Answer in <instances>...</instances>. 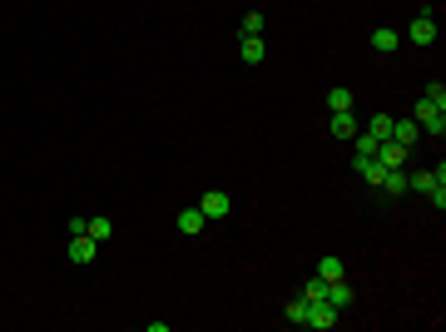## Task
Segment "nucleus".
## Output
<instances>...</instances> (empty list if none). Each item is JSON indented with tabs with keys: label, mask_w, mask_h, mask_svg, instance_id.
Instances as JSON below:
<instances>
[{
	"label": "nucleus",
	"mask_w": 446,
	"mask_h": 332,
	"mask_svg": "<svg viewBox=\"0 0 446 332\" xmlns=\"http://www.w3.org/2000/svg\"><path fill=\"white\" fill-rule=\"evenodd\" d=\"M426 199H431L436 208H446V164H436V174H431V189H426Z\"/></svg>",
	"instance_id": "15"
},
{
	"label": "nucleus",
	"mask_w": 446,
	"mask_h": 332,
	"mask_svg": "<svg viewBox=\"0 0 446 332\" xmlns=\"http://www.w3.org/2000/svg\"><path fill=\"white\" fill-rule=\"evenodd\" d=\"M94 253H99V243H94L89 233H75V238H70V263L85 268V263H94Z\"/></svg>",
	"instance_id": "8"
},
{
	"label": "nucleus",
	"mask_w": 446,
	"mask_h": 332,
	"mask_svg": "<svg viewBox=\"0 0 446 332\" xmlns=\"http://www.w3.org/2000/svg\"><path fill=\"white\" fill-rule=\"evenodd\" d=\"M317 278H322V283H343V278H347V263H343L338 253H322V258H317Z\"/></svg>",
	"instance_id": "7"
},
{
	"label": "nucleus",
	"mask_w": 446,
	"mask_h": 332,
	"mask_svg": "<svg viewBox=\"0 0 446 332\" xmlns=\"http://www.w3.org/2000/svg\"><path fill=\"white\" fill-rule=\"evenodd\" d=\"M392 139H397V144H407V149H412V144H417V139H422V129H417V120H392Z\"/></svg>",
	"instance_id": "14"
},
{
	"label": "nucleus",
	"mask_w": 446,
	"mask_h": 332,
	"mask_svg": "<svg viewBox=\"0 0 446 332\" xmlns=\"http://www.w3.org/2000/svg\"><path fill=\"white\" fill-rule=\"evenodd\" d=\"M352 139H357V159H372V154H377V144H382V139H377V134H367V129H357ZM357 159H352V164H357Z\"/></svg>",
	"instance_id": "17"
},
{
	"label": "nucleus",
	"mask_w": 446,
	"mask_h": 332,
	"mask_svg": "<svg viewBox=\"0 0 446 332\" xmlns=\"http://www.w3.org/2000/svg\"><path fill=\"white\" fill-rule=\"evenodd\" d=\"M372 159H377V164H382V169H402V164H407V159H412V149H407V144H397V139H382V144H377V154H372Z\"/></svg>",
	"instance_id": "2"
},
{
	"label": "nucleus",
	"mask_w": 446,
	"mask_h": 332,
	"mask_svg": "<svg viewBox=\"0 0 446 332\" xmlns=\"http://www.w3.org/2000/svg\"><path fill=\"white\" fill-rule=\"evenodd\" d=\"M89 238H94V243H104V238H115V224H109L104 213H99V218H89Z\"/></svg>",
	"instance_id": "18"
},
{
	"label": "nucleus",
	"mask_w": 446,
	"mask_h": 332,
	"mask_svg": "<svg viewBox=\"0 0 446 332\" xmlns=\"http://www.w3.org/2000/svg\"><path fill=\"white\" fill-rule=\"evenodd\" d=\"M338 109H352V89L347 85H332L327 89V115H338Z\"/></svg>",
	"instance_id": "16"
},
{
	"label": "nucleus",
	"mask_w": 446,
	"mask_h": 332,
	"mask_svg": "<svg viewBox=\"0 0 446 332\" xmlns=\"http://www.w3.org/2000/svg\"><path fill=\"white\" fill-rule=\"evenodd\" d=\"M407 40H412V45H436V15H431V10L412 15V25H407Z\"/></svg>",
	"instance_id": "3"
},
{
	"label": "nucleus",
	"mask_w": 446,
	"mask_h": 332,
	"mask_svg": "<svg viewBox=\"0 0 446 332\" xmlns=\"http://www.w3.org/2000/svg\"><path fill=\"white\" fill-rule=\"evenodd\" d=\"M367 134H377V139H392V115H372V120H367Z\"/></svg>",
	"instance_id": "20"
},
{
	"label": "nucleus",
	"mask_w": 446,
	"mask_h": 332,
	"mask_svg": "<svg viewBox=\"0 0 446 332\" xmlns=\"http://www.w3.org/2000/svg\"><path fill=\"white\" fill-rule=\"evenodd\" d=\"M422 99H431V104H436V109H446V85H441V80H431V85H426V94H422Z\"/></svg>",
	"instance_id": "22"
},
{
	"label": "nucleus",
	"mask_w": 446,
	"mask_h": 332,
	"mask_svg": "<svg viewBox=\"0 0 446 332\" xmlns=\"http://www.w3.org/2000/svg\"><path fill=\"white\" fill-rule=\"evenodd\" d=\"M327 303L338 308V312H347V308H352V283H347V278H343V283H327Z\"/></svg>",
	"instance_id": "13"
},
{
	"label": "nucleus",
	"mask_w": 446,
	"mask_h": 332,
	"mask_svg": "<svg viewBox=\"0 0 446 332\" xmlns=\"http://www.w3.org/2000/svg\"><path fill=\"white\" fill-rule=\"evenodd\" d=\"M243 35H263V15H258V10L243 15Z\"/></svg>",
	"instance_id": "23"
},
{
	"label": "nucleus",
	"mask_w": 446,
	"mask_h": 332,
	"mask_svg": "<svg viewBox=\"0 0 446 332\" xmlns=\"http://www.w3.org/2000/svg\"><path fill=\"white\" fill-rule=\"evenodd\" d=\"M397 45H402V35H397L392 25H382V30H372V50H377V55H392Z\"/></svg>",
	"instance_id": "11"
},
{
	"label": "nucleus",
	"mask_w": 446,
	"mask_h": 332,
	"mask_svg": "<svg viewBox=\"0 0 446 332\" xmlns=\"http://www.w3.org/2000/svg\"><path fill=\"white\" fill-rule=\"evenodd\" d=\"M357 129H362V124H357V115H352V109H338V115L327 120V134H332V139H352Z\"/></svg>",
	"instance_id": "6"
},
{
	"label": "nucleus",
	"mask_w": 446,
	"mask_h": 332,
	"mask_svg": "<svg viewBox=\"0 0 446 332\" xmlns=\"http://www.w3.org/2000/svg\"><path fill=\"white\" fill-rule=\"evenodd\" d=\"M298 298H303V303H322V298H327V283H322V278H308Z\"/></svg>",
	"instance_id": "19"
},
{
	"label": "nucleus",
	"mask_w": 446,
	"mask_h": 332,
	"mask_svg": "<svg viewBox=\"0 0 446 332\" xmlns=\"http://www.w3.org/2000/svg\"><path fill=\"white\" fill-rule=\"evenodd\" d=\"M238 60L243 65H263V35H243L238 40Z\"/></svg>",
	"instance_id": "10"
},
{
	"label": "nucleus",
	"mask_w": 446,
	"mask_h": 332,
	"mask_svg": "<svg viewBox=\"0 0 446 332\" xmlns=\"http://www.w3.org/2000/svg\"><path fill=\"white\" fill-rule=\"evenodd\" d=\"M338 317H343V312H338V308H332V303L322 298V303H308V322H303V327H317V332H327V327H338Z\"/></svg>",
	"instance_id": "5"
},
{
	"label": "nucleus",
	"mask_w": 446,
	"mask_h": 332,
	"mask_svg": "<svg viewBox=\"0 0 446 332\" xmlns=\"http://www.w3.org/2000/svg\"><path fill=\"white\" fill-rule=\"evenodd\" d=\"M412 120H417V129H426L431 139L446 134V109H436L431 99H417V115H412Z\"/></svg>",
	"instance_id": "1"
},
{
	"label": "nucleus",
	"mask_w": 446,
	"mask_h": 332,
	"mask_svg": "<svg viewBox=\"0 0 446 332\" xmlns=\"http://www.w3.org/2000/svg\"><path fill=\"white\" fill-rule=\"evenodd\" d=\"M377 189H382V194H387V199H402V194H407V174H402V169H387V174H382V184H377Z\"/></svg>",
	"instance_id": "12"
},
{
	"label": "nucleus",
	"mask_w": 446,
	"mask_h": 332,
	"mask_svg": "<svg viewBox=\"0 0 446 332\" xmlns=\"http://www.w3.org/2000/svg\"><path fill=\"white\" fill-rule=\"evenodd\" d=\"M174 224H179V233H189V238H199V233L208 229V218H203L199 208H179V218H174Z\"/></svg>",
	"instance_id": "9"
},
{
	"label": "nucleus",
	"mask_w": 446,
	"mask_h": 332,
	"mask_svg": "<svg viewBox=\"0 0 446 332\" xmlns=\"http://www.w3.org/2000/svg\"><path fill=\"white\" fill-rule=\"evenodd\" d=\"M229 208H233V199L223 194V189H208V194L199 199V213L208 218V224H213V218H229Z\"/></svg>",
	"instance_id": "4"
},
{
	"label": "nucleus",
	"mask_w": 446,
	"mask_h": 332,
	"mask_svg": "<svg viewBox=\"0 0 446 332\" xmlns=\"http://www.w3.org/2000/svg\"><path fill=\"white\" fill-rule=\"evenodd\" d=\"M283 317H288L293 327H303V322H308V303H303V298H293V303L283 308Z\"/></svg>",
	"instance_id": "21"
}]
</instances>
